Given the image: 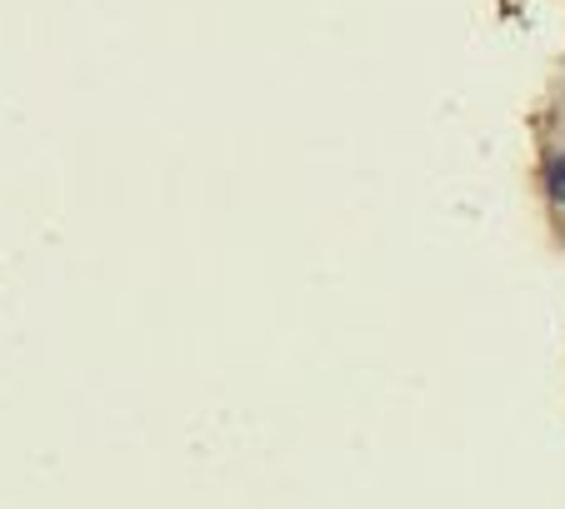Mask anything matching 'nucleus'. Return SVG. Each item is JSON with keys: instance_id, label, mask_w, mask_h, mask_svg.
<instances>
[{"instance_id": "nucleus-1", "label": "nucleus", "mask_w": 565, "mask_h": 509, "mask_svg": "<svg viewBox=\"0 0 565 509\" xmlns=\"http://www.w3.org/2000/svg\"><path fill=\"white\" fill-rule=\"evenodd\" d=\"M545 191H551L555 205H565V155H555L551 165H545Z\"/></svg>"}]
</instances>
